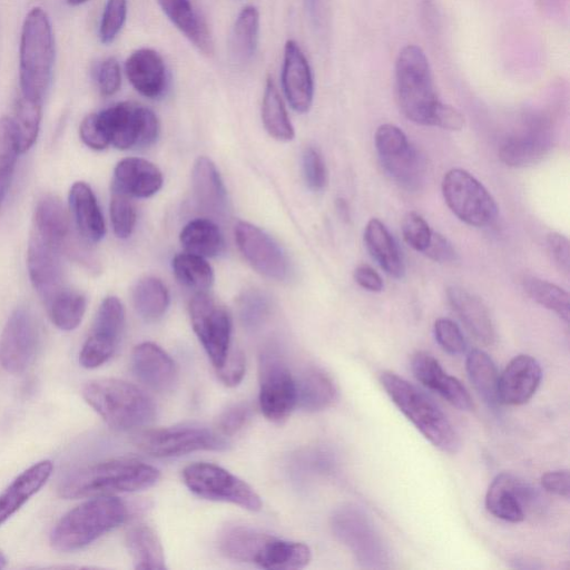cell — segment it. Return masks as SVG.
Instances as JSON below:
<instances>
[{
    "mask_svg": "<svg viewBox=\"0 0 570 570\" xmlns=\"http://www.w3.org/2000/svg\"><path fill=\"white\" fill-rule=\"evenodd\" d=\"M423 253L438 263H450L456 258V252L449 239L435 232H432L430 244Z\"/></svg>",
    "mask_w": 570,
    "mask_h": 570,
    "instance_id": "obj_58",
    "label": "cell"
},
{
    "mask_svg": "<svg viewBox=\"0 0 570 570\" xmlns=\"http://www.w3.org/2000/svg\"><path fill=\"white\" fill-rule=\"evenodd\" d=\"M259 407L272 422H282L297 403L296 381L274 353H264L259 363Z\"/></svg>",
    "mask_w": 570,
    "mask_h": 570,
    "instance_id": "obj_16",
    "label": "cell"
},
{
    "mask_svg": "<svg viewBox=\"0 0 570 570\" xmlns=\"http://www.w3.org/2000/svg\"><path fill=\"white\" fill-rule=\"evenodd\" d=\"M336 209L342 219L345 222L350 220L351 214H350V207L347 202L344 198H337L336 199Z\"/></svg>",
    "mask_w": 570,
    "mask_h": 570,
    "instance_id": "obj_62",
    "label": "cell"
},
{
    "mask_svg": "<svg viewBox=\"0 0 570 570\" xmlns=\"http://www.w3.org/2000/svg\"><path fill=\"white\" fill-rule=\"evenodd\" d=\"M239 317L247 328L258 327L269 312L268 298L258 291L246 292L239 299Z\"/></svg>",
    "mask_w": 570,
    "mask_h": 570,
    "instance_id": "obj_48",
    "label": "cell"
},
{
    "mask_svg": "<svg viewBox=\"0 0 570 570\" xmlns=\"http://www.w3.org/2000/svg\"><path fill=\"white\" fill-rule=\"evenodd\" d=\"M61 253L32 232L28 250L27 267L30 282L45 306L65 288Z\"/></svg>",
    "mask_w": 570,
    "mask_h": 570,
    "instance_id": "obj_19",
    "label": "cell"
},
{
    "mask_svg": "<svg viewBox=\"0 0 570 570\" xmlns=\"http://www.w3.org/2000/svg\"><path fill=\"white\" fill-rule=\"evenodd\" d=\"M262 120L265 129L273 138L282 141H288L294 138V127L271 77L266 80L262 104Z\"/></svg>",
    "mask_w": 570,
    "mask_h": 570,
    "instance_id": "obj_40",
    "label": "cell"
},
{
    "mask_svg": "<svg viewBox=\"0 0 570 570\" xmlns=\"http://www.w3.org/2000/svg\"><path fill=\"white\" fill-rule=\"evenodd\" d=\"M175 27L204 55L210 56L214 43L208 26L191 0H156Z\"/></svg>",
    "mask_w": 570,
    "mask_h": 570,
    "instance_id": "obj_32",
    "label": "cell"
},
{
    "mask_svg": "<svg viewBox=\"0 0 570 570\" xmlns=\"http://www.w3.org/2000/svg\"><path fill=\"white\" fill-rule=\"evenodd\" d=\"M355 282L366 291L381 292L384 283L380 274L368 265H360L354 271Z\"/></svg>",
    "mask_w": 570,
    "mask_h": 570,
    "instance_id": "obj_61",
    "label": "cell"
},
{
    "mask_svg": "<svg viewBox=\"0 0 570 570\" xmlns=\"http://www.w3.org/2000/svg\"><path fill=\"white\" fill-rule=\"evenodd\" d=\"M532 489L511 473H500L485 494V508L495 518L519 523L525 518V505L532 499Z\"/></svg>",
    "mask_w": 570,
    "mask_h": 570,
    "instance_id": "obj_22",
    "label": "cell"
},
{
    "mask_svg": "<svg viewBox=\"0 0 570 570\" xmlns=\"http://www.w3.org/2000/svg\"><path fill=\"white\" fill-rule=\"evenodd\" d=\"M335 535L364 563L381 562L382 542L364 514L354 508H343L332 519Z\"/></svg>",
    "mask_w": 570,
    "mask_h": 570,
    "instance_id": "obj_20",
    "label": "cell"
},
{
    "mask_svg": "<svg viewBox=\"0 0 570 570\" xmlns=\"http://www.w3.org/2000/svg\"><path fill=\"white\" fill-rule=\"evenodd\" d=\"M542 379L540 363L532 356H514L499 375L498 397L501 404L521 405L538 390Z\"/></svg>",
    "mask_w": 570,
    "mask_h": 570,
    "instance_id": "obj_21",
    "label": "cell"
},
{
    "mask_svg": "<svg viewBox=\"0 0 570 570\" xmlns=\"http://www.w3.org/2000/svg\"><path fill=\"white\" fill-rule=\"evenodd\" d=\"M126 76L144 97L156 99L167 87V70L160 55L149 48L135 50L126 60Z\"/></svg>",
    "mask_w": 570,
    "mask_h": 570,
    "instance_id": "obj_27",
    "label": "cell"
},
{
    "mask_svg": "<svg viewBox=\"0 0 570 570\" xmlns=\"http://www.w3.org/2000/svg\"><path fill=\"white\" fill-rule=\"evenodd\" d=\"M246 370V361L242 351L229 352L224 365L216 370L219 380L229 387L238 385Z\"/></svg>",
    "mask_w": 570,
    "mask_h": 570,
    "instance_id": "obj_55",
    "label": "cell"
},
{
    "mask_svg": "<svg viewBox=\"0 0 570 570\" xmlns=\"http://www.w3.org/2000/svg\"><path fill=\"white\" fill-rule=\"evenodd\" d=\"M397 102L403 115L417 125L432 126L438 99L431 68L424 51L414 45L404 47L395 62Z\"/></svg>",
    "mask_w": 570,
    "mask_h": 570,
    "instance_id": "obj_6",
    "label": "cell"
},
{
    "mask_svg": "<svg viewBox=\"0 0 570 570\" xmlns=\"http://www.w3.org/2000/svg\"><path fill=\"white\" fill-rule=\"evenodd\" d=\"M448 302L468 332L483 345H492L495 330L489 309L483 301L473 293L450 286L446 289Z\"/></svg>",
    "mask_w": 570,
    "mask_h": 570,
    "instance_id": "obj_26",
    "label": "cell"
},
{
    "mask_svg": "<svg viewBox=\"0 0 570 570\" xmlns=\"http://www.w3.org/2000/svg\"><path fill=\"white\" fill-rule=\"evenodd\" d=\"M126 546L135 569H166L161 542L157 533L149 525L137 524L130 528L126 534Z\"/></svg>",
    "mask_w": 570,
    "mask_h": 570,
    "instance_id": "obj_36",
    "label": "cell"
},
{
    "mask_svg": "<svg viewBox=\"0 0 570 570\" xmlns=\"http://www.w3.org/2000/svg\"><path fill=\"white\" fill-rule=\"evenodd\" d=\"M160 169L147 159L127 157L115 167L112 186L131 197L147 198L163 186Z\"/></svg>",
    "mask_w": 570,
    "mask_h": 570,
    "instance_id": "obj_28",
    "label": "cell"
},
{
    "mask_svg": "<svg viewBox=\"0 0 570 570\" xmlns=\"http://www.w3.org/2000/svg\"><path fill=\"white\" fill-rule=\"evenodd\" d=\"M132 303L136 312L146 321H156L167 311L169 293L157 277L145 276L132 288Z\"/></svg>",
    "mask_w": 570,
    "mask_h": 570,
    "instance_id": "obj_38",
    "label": "cell"
},
{
    "mask_svg": "<svg viewBox=\"0 0 570 570\" xmlns=\"http://www.w3.org/2000/svg\"><path fill=\"white\" fill-rule=\"evenodd\" d=\"M402 235L410 247L417 252H424L430 244L432 230L421 215L410 212L403 218Z\"/></svg>",
    "mask_w": 570,
    "mask_h": 570,
    "instance_id": "obj_52",
    "label": "cell"
},
{
    "mask_svg": "<svg viewBox=\"0 0 570 570\" xmlns=\"http://www.w3.org/2000/svg\"><path fill=\"white\" fill-rule=\"evenodd\" d=\"M70 216L61 200L52 195L43 196L35 210V232L60 253L85 265L91 271H99L89 243L78 232L75 233Z\"/></svg>",
    "mask_w": 570,
    "mask_h": 570,
    "instance_id": "obj_9",
    "label": "cell"
},
{
    "mask_svg": "<svg viewBox=\"0 0 570 570\" xmlns=\"http://www.w3.org/2000/svg\"><path fill=\"white\" fill-rule=\"evenodd\" d=\"M171 266L176 278L197 292H206L214 283V271L202 256L184 252L173 258Z\"/></svg>",
    "mask_w": 570,
    "mask_h": 570,
    "instance_id": "obj_43",
    "label": "cell"
},
{
    "mask_svg": "<svg viewBox=\"0 0 570 570\" xmlns=\"http://www.w3.org/2000/svg\"><path fill=\"white\" fill-rule=\"evenodd\" d=\"M7 566V558L4 553L0 550V569H3Z\"/></svg>",
    "mask_w": 570,
    "mask_h": 570,
    "instance_id": "obj_63",
    "label": "cell"
},
{
    "mask_svg": "<svg viewBox=\"0 0 570 570\" xmlns=\"http://www.w3.org/2000/svg\"><path fill=\"white\" fill-rule=\"evenodd\" d=\"M127 16V0H107L100 26L99 38L105 45L111 43L120 32Z\"/></svg>",
    "mask_w": 570,
    "mask_h": 570,
    "instance_id": "obj_49",
    "label": "cell"
},
{
    "mask_svg": "<svg viewBox=\"0 0 570 570\" xmlns=\"http://www.w3.org/2000/svg\"><path fill=\"white\" fill-rule=\"evenodd\" d=\"M364 242L372 257L390 276L401 278L404 274V263L399 247L385 227L377 218H372L364 230Z\"/></svg>",
    "mask_w": 570,
    "mask_h": 570,
    "instance_id": "obj_34",
    "label": "cell"
},
{
    "mask_svg": "<svg viewBox=\"0 0 570 570\" xmlns=\"http://www.w3.org/2000/svg\"><path fill=\"white\" fill-rule=\"evenodd\" d=\"M296 381L297 403L307 412H317L331 406L337 396L336 385L323 370L307 368Z\"/></svg>",
    "mask_w": 570,
    "mask_h": 570,
    "instance_id": "obj_35",
    "label": "cell"
},
{
    "mask_svg": "<svg viewBox=\"0 0 570 570\" xmlns=\"http://www.w3.org/2000/svg\"><path fill=\"white\" fill-rule=\"evenodd\" d=\"M128 518L127 504L116 495L91 497L63 514L50 534L53 549L71 552L82 549Z\"/></svg>",
    "mask_w": 570,
    "mask_h": 570,
    "instance_id": "obj_2",
    "label": "cell"
},
{
    "mask_svg": "<svg viewBox=\"0 0 570 570\" xmlns=\"http://www.w3.org/2000/svg\"><path fill=\"white\" fill-rule=\"evenodd\" d=\"M124 326L122 303L116 296L105 297L80 350V365L85 368H96L108 362L119 345Z\"/></svg>",
    "mask_w": 570,
    "mask_h": 570,
    "instance_id": "obj_15",
    "label": "cell"
},
{
    "mask_svg": "<svg viewBox=\"0 0 570 570\" xmlns=\"http://www.w3.org/2000/svg\"><path fill=\"white\" fill-rule=\"evenodd\" d=\"M433 332L438 344L451 355H460L466 350V342L459 326L450 318L434 322Z\"/></svg>",
    "mask_w": 570,
    "mask_h": 570,
    "instance_id": "obj_51",
    "label": "cell"
},
{
    "mask_svg": "<svg viewBox=\"0 0 570 570\" xmlns=\"http://www.w3.org/2000/svg\"><path fill=\"white\" fill-rule=\"evenodd\" d=\"M432 126L448 130H461L464 126V117L454 107L440 102L434 112Z\"/></svg>",
    "mask_w": 570,
    "mask_h": 570,
    "instance_id": "obj_60",
    "label": "cell"
},
{
    "mask_svg": "<svg viewBox=\"0 0 570 570\" xmlns=\"http://www.w3.org/2000/svg\"><path fill=\"white\" fill-rule=\"evenodd\" d=\"M465 370L472 385L484 400L493 406L499 402V373L492 358L481 350H472L465 360Z\"/></svg>",
    "mask_w": 570,
    "mask_h": 570,
    "instance_id": "obj_39",
    "label": "cell"
},
{
    "mask_svg": "<svg viewBox=\"0 0 570 570\" xmlns=\"http://www.w3.org/2000/svg\"><path fill=\"white\" fill-rule=\"evenodd\" d=\"M253 416V407L247 402L233 404L216 420V431L223 436H232L243 430Z\"/></svg>",
    "mask_w": 570,
    "mask_h": 570,
    "instance_id": "obj_50",
    "label": "cell"
},
{
    "mask_svg": "<svg viewBox=\"0 0 570 570\" xmlns=\"http://www.w3.org/2000/svg\"><path fill=\"white\" fill-rule=\"evenodd\" d=\"M442 194L450 210L468 225L483 227L497 218L498 207L493 197L464 169L453 168L445 173Z\"/></svg>",
    "mask_w": 570,
    "mask_h": 570,
    "instance_id": "obj_11",
    "label": "cell"
},
{
    "mask_svg": "<svg viewBox=\"0 0 570 570\" xmlns=\"http://www.w3.org/2000/svg\"><path fill=\"white\" fill-rule=\"evenodd\" d=\"M82 142L91 149L102 150L109 146L108 140L97 125L95 114L86 116L79 127Z\"/></svg>",
    "mask_w": 570,
    "mask_h": 570,
    "instance_id": "obj_57",
    "label": "cell"
},
{
    "mask_svg": "<svg viewBox=\"0 0 570 570\" xmlns=\"http://www.w3.org/2000/svg\"><path fill=\"white\" fill-rule=\"evenodd\" d=\"M282 83L292 108L301 114L308 111L314 96L313 75L306 57L293 40L284 48Z\"/></svg>",
    "mask_w": 570,
    "mask_h": 570,
    "instance_id": "obj_23",
    "label": "cell"
},
{
    "mask_svg": "<svg viewBox=\"0 0 570 570\" xmlns=\"http://www.w3.org/2000/svg\"><path fill=\"white\" fill-rule=\"evenodd\" d=\"M109 213L115 235L118 238H128L137 220L132 197L111 185Z\"/></svg>",
    "mask_w": 570,
    "mask_h": 570,
    "instance_id": "obj_47",
    "label": "cell"
},
{
    "mask_svg": "<svg viewBox=\"0 0 570 570\" xmlns=\"http://www.w3.org/2000/svg\"><path fill=\"white\" fill-rule=\"evenodd\" d=\"M188 311L193 330L213 366L215 370L220 368L230 347L229 312L207 292H196L189 301Z\"/></svg>",
    "mask_w": 570,
    "mask_h": 570,
    "instance_id": "obj_12",
    "label": "cell"
},
{
    "mask_svg": "<svg viewBox=\"0 0 570 570\" xmlns=\"http://www.w3.org/2000/svg\"><path fill=\"white\" fill-rule=\"evenodd\" d=\"M380 382L399 410L435 448L446 453L459 450L454 426L433 400L393 372H383Z\"/></svg>",
    "mask_w": 570,
    "mask_h": 570,
    "instance_id": "obj_5",
    "label": "cell"
},
{
    "mask_svg": "<svg viewBox=\"0 0 570 570\" xmlns=\"http://www.w3.org/2000/svg\"><path fill=\"white\" fill-rule=\"evenodd\" d=\"M259 13L254 6L244 7L238 13L230 36V52L237 62H246L257 47Z\"/></svg>",
    "mask_w": 570,
    "mask_h": 570,
    "instance_id": "obj_41",
    "label": "cell"
},
{
    "mask_svg": "<svg viewBox=\"0 0 570 570\" xmlns=\"http://www.w3.org/2000/svg\"><path fill=\"white\" fill-rule=\"evenodd\" d=\"M86 307V296L66 287L46 305L51 322L62 331L77 328L82 321Z\"/></svg>",
    "mask_w": 570,
    "mask_h": 570,
    "instance_id": "obj_42",
    "label": "cell"
},
{
    "mask_svg": "<svg viewBox=\"0 0 570 570\" xmlns=\"http://www.w3.org/2000/svg\"><path fill=\"white\" fill-rule=\"evenodd\" d=\"M97 87L102 96H112L121 85V70L116 58L109 57L97 66L95 70Z\"/></svg>",
    "mask_w": 570,
    "mask_h": 570,
    "instance_id": "obj_54",
    "label": "cell"
},
{
    "mask_svg": "<svg viewBox=\"0 0 570 570\" xmlns=\"http://www.w3.org/2000/svg\"><path fill=\"white\" fill-rule=\"evenodd\" d=\"M547 247L556 265L566 274L570 269V243L569 239L559 234L550 233L547 236Z\"/></svg>",
    "mask_w": 570,
    "mask_h": 570,
    "instance_id": "obj_56",
    "label": "cell"
},
{
    "mask_svg": "<svg viewBox=\"0 0 570 570\" xmlns=\"http://www.w3.org/2000/svg\"><path fill=\"white\" fill-rule=\"evenodd\" d=\"M524 292L541 306L554 312L566 323L569 322V294L558 285L534 276L522 282Z\"/></svg>",
    "mask_w": 570,
    "mask_h": 570,
    "instance_id": "obj_45",
    "label": "cell"
},
{
    "mask_svg": "<svg viewBox=\"0 0 570 570\" xmlns=\"http://www.w3.org/2000/svg\"><path fill=\"white\" fill-rule=\"evenodd\" d=\"M131 368L136 377L147 387L166 392L177 381V367L174 360L160 346L144 342L135 346L131 353Z\"/></svg>",
    "mask_w": 570,
    "mask_h": 570,
    "instance_id": "obj_24",
    "label": "cell"
},
{
    "mask_svg": "<svg viewBox=\"0 0 570 570\" xmlns=\"http://www.w3.org/2000/svg\"><path fill=\"white\" fill-rule=\"evenodd\" d=\"M85 401L117 431L149 424L156 415L153 400L138 386L118 379H96L82 387Z\"/></svg>",
    "mask_w": 570,
    "mask_h": 570,
    "instance_id": "obj_3",
    "label": "cell"
},
{
    "mask_svg": "<svg viewBox=\"0 0 570 570\" xmlns=\"http://www.w3.org/2000/svg\"><path fill=\"white\" fill-rule=\"evenodd\" d=\"M52 462L39 461L21 472L0 492V525L9 520L48 481L52 473Z\"/></svg>",
    "mask_w": 570,
    "mask_h": 570,
    "instance_id": "obj_30",
    "label": "cell"
},
{
    "mask_svg": "<svg viewBox=\"0 0 570 570\" xmlns=\"http://www.w3.org/2000/svg\"><path fill=\"white\" fill-rule=\"evenodd\" d=\"M415 379L425 387L439 393L450 404L461 411L473 409L472 399L464 385L454 376L448 375L431 354L416 352L411 362Z\"/></svg>",
    "mask_w": 570,
    "mask_h": 570,
    "instance_id": "obj_25",
    "label": "cell"
},
{
    "mask_svg": "<svg viewBox=\"0 0 570 570\" xmlns=\"http://www.w3.org/2000/svg\"><path fill=\"white\" fill-rule=\"evenodd\" d=\"M235 239L242 255L256 272L271 279L286 278L287 258L279 245L264 230L240 220L235 226Z\"/></svg>",
    "mask_w": 570,
    "mask_h": 570,
    "instance_id": "obj_17",
    "label": "cell"
},
{
    "mask_svg": "<svg viewBox=\"0 0 570 570\" xmlns=\"http://www.w3.org/2000/svg\"><path fill=\"white\" fill-rule=\"evenodd\" d=\"M40 345V327L26 306L17 307L8 317L0 336V363L12 374L24 372L33 362Z\"/></svg>",
    "mask_w": 570,
    "mask_h": 570,
    "instance_id": "obj_14",
    "label": "cell"
},
{
    "mask_svg": "<svg viewBox=\"0 0 570 570\" xmlns=\"http://www.w3.org/2000/svg\"><path fill=\"white\" fill-rule=\"evenodd\" d=\"M179 240L187 253L204 258L219 255L225 246L220 229L208 218H196L187 223L179 234Z\"/></svg>",
    "mask_w": 570,
    "mask_h": 570,
    "instance_id": "obj_37",
    "label": "cell"
},
{
    "mask_svg": "<svg viewBox=\"0 0 570 570\" xmlns=\"http://www.w3.org/2000/svg\"><path fill=\"white\" fill-rule=\"evenodd\" d=\"M42 102L22 96L17 100L13 121L19 137L20 153L28 151L37 140L41 121Z\"/></svg>",
    "mask_w": 570,
    "mask_h": 570,
    "instance_id": "obj_46",
    "label": "cell"
},
{
    "mask_svg": "<svg viewBox=\"0 0 570 570\" xmlns=\"http://www.w3.org/2000/svg\"><path fill=\"white\" fill-rule=\"evenodd\" d=\"M303 173L305 181L313 190H321L327 181V171L321 153L314 147H306L303 153Z\"/></svg>",
    "mask_w": 570,
    "mask_h": 570,
    "instance_id": "obj_53",
    "label": "cell"
},
{
    "mask_svg": "<svg viewBox=\"0 0 570 570\" xmlns=\"http://www.w3.org/2000/svg\"><path fill=\"white\" fill-rule=\"evenodd\" d=\"M98 127L109 145L125 150L154 144L159 135V121L149 108L124 101L95 114Z\"/></svg>",
    "mask_w": 570,
    "mask_h": 570,
    "instance_id": "obj_7",
    "label": "cell"
},
{
    "mask_svg": "<svg viewBox=\"0 0 570 570\" xmlns=\"http://www.w3.org/2000/svg\"><path fill=\"white\" fill-rule=\"evenodd\" d=\"M69 209L79 235L89 244L100 242L106 225L97 198L88 184L76 181L68 196Z\"/></svg>",
    "mask_w": 570,
    "mask_h": 570,
    "instance_id": "obj_29",
    "label": "cell"
},
{
    "mask_svg": "<svg viewBox=\"0 0 570 570\" xmlns=\"http://www.w3.org/2000/svg\"><path fill=\"white\" fill-rule=\"evenodd\" d=\"M375 148L386 174L401 187L414 190L424 178V160L405 134L395 125H381L375 131Z\"/></svg>",
    "mask_w": 570,
    "mask_h": 570,
    "instance_id": "obj_13",
    "label": "cell"
},
{
    "mask_svg": "<svg viewBox=\"0 0 570 570\" xmlns=\"http://www.w3.org/2000/svg\"><path fill=\"white\" fill-rule=\"evenodd\" d=\"M160 472L135 459H110L75 469L63 476L58 494L80 499L134 492L155 485Z\"/></svg>",
    "mask_w": 570,
    "mask_h": 570,
    "instance_id": "obj_1",
    "label": "cell"
},
{
    "mask_svg": "<svg viewBox=\"0 0 570 570\" xmlns=\"http://www.w3.org/2000/svg\"><path fill=\"white\" fill-rule=\"evenodd\" d=\"M134 444L154 458H174L196 451H222L228 442L217 431L200 426H171L141 430L135 433Z\"/></svg>",
    "mask_w": 570,
    "mask_h": 570,
    "instance_id": "obj_10",
    "label": "cell"
},
{
    "mask_svg": "<svg viewBox=\"0 0 570 570\" xmlns=\"http://www.w3.org/2000/svg\"><path fill=\"white\" fill-rule=\"evenodd\" d=\"M272 534L246 525H230L223 530L218 548L226 558L257 564Z\"/></svg>",
    "mask_w": 570,
    "mask_h": 570,
    "instance_id": "obj_33",
    "label": "cell"
},
{
    "mask_svg": "<svg viewBox=\"0 0 570 570\" xmlns=\"http://www.w3.org/2000/svg\"><path fill=\"white\" fill-rule=\"evenodd\" d=\"M20 154L16 124L10 117L0 118V207L7 196Z\"/></svg>",
    "mask_w": 570,
    "mask_h": 570,
    "instance_id": "obj_44",
    "label": "cell"
},
{
    "mask_svg": "<svg viewBox=\"0 0 570 570\" xmlns=\"http://www.w3.org/2000/svg\"><path fill=\"white\" fill-rule=\"evenodd\" d=\"M191 188L198 207L220 216L227 209V194L215 164L205 156L196 159L191 170Z\"/></svg>",
    "mask_w": 570,
    "mask_h": 570,
    "instance_id": "obj_31",
    "label": "cell"
},
{
    "mask_svg": "<svg viewBox=\"0 0 570 570\" xmlns=\"http://www.w3.org/2000/svg\"><path fill=\"white\" fill-rule=\"evenodd\" d=\"M55 61V40L46 11L32 8L22 24L19 49L21 96L42 102L49 88Z\"/></svg>",
    "mask_w": 570,
    "mask_h": 570,
    "instance_id": "obj_4",
    "label": "cell"
},
{
    "mask_svg": "<svg viewBox=\"0 0 570 570\" xmlns=\"http://www.w3.org/2000/svg\"><path fill=\"white\" fill-rule=\"evenodd\" d=\"M542 488L554 495L569 499L570 495V476L567 469H560L546 472L541 476Z\"/></svg>",
    "mask_w": 570,
    "mask_h": 570,
    "instance_id": "obj_59",
    "label": "cell"
},
{
    "mask_svg": "<svg viewBox=\"0 0 570 570\" xmlns=\"http://www.w3.org/2000/svg\"><path fill=\"white\" fill-rule=\"evenodd\" d=\"M186 487L196 495L233 503L249 511L262 509V499L245 481L209 462H195L183 470Z\"/></svg>",
    "mask_w": 570,
    "mask_h": 570,
    "instance_id": "obj_8",
    "label": "cell"
},
{
    "mask_svg": "<svg viewBox=\"0 0 570 570\" xmlns=\"http://www.w3.org/2000/svg\"><path fill=\"white\" fill-rule=\"evenodd\" d=\"M70 6H79V4H82L85 2H87L88 0H66Z\"/></svg>",
    "mask_w": 570,
    "mask_h": 570,
    "instance_id": "obj_64",
    "label": "cell"
},
{
    "mask_svg": "<svg viewBox=\"0 0 570 570\" xmlns=\"http://www.w3.org/2000/svg\"><path fill=\"white\" fill-rule=\"evenodd\" d=\"M554 145L550 122L539 118L505 138L499 147L500 160L510 167H527L542 160Z\"/></svg>",
    "mask_w": 570,
    "mask_h": 570,
    "instance_id": "obj_18",
    "label": "cell"
}]
</instances>
